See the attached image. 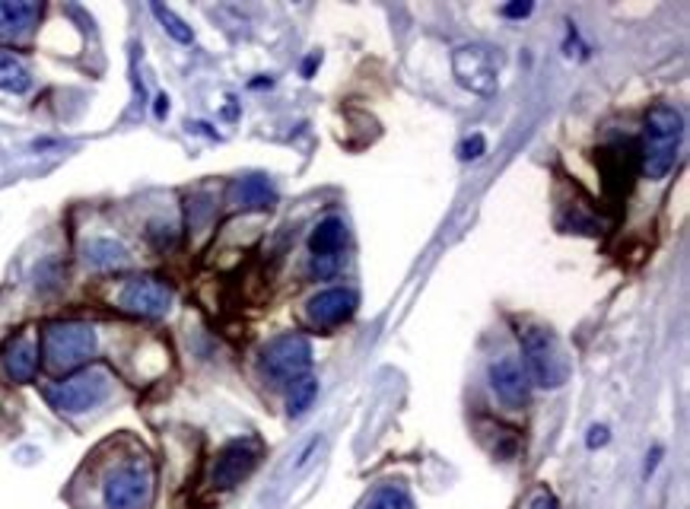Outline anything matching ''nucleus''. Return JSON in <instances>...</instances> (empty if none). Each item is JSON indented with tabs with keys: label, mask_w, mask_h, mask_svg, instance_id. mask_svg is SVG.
<instances>
[{
	"label": "nucleus",
	"mask_w": 690,
	"mask_h": 509,
	"mask_svg": "<svg viewBox=\"0 0 690 509\" xmlns=\"http://www.w3.org/2000/svg\"><path fill=\"white\" fill-rule=\"evenodd\" d=\"M42 10L46 7L33 0H0V42L26 39L39 26Z\"/></svg>",
	"instance_id": "obj_13"
},
{
	"label": "nucleus",
	"mask_w": 690,
	"mask_h": 509,
	"mask_svg": "<svg viewBox=\"0 0 690 509\" xmlns=\"http://www.w3.org/2000/svg\"><path fill=\"white\" fill-rule=\"evenodd\" d=\"M319 64H322V54H319V51H312V54L306 58V64H303V74H306V77H312V71H316Z\"/></svg>",
	"instance_id": "obj_25"
},
{
	"label": "nucleus",
	"mask_w": 690,
	"mask_h": 509,
	"mask_svg": "<svg viewBox=\"0 0 690 509\" xmlns=\"http://www.w3.org/2000/svg\"><path fill=\"white\" fill-rule=\"evenodd\" d=\"M487 153V140H484V135H471L468 140H461L459 143V160H481Z\"/></svg>",
	"instance_id": "obj_21"
},
{
	"label": "nucleus",
	"mask_w": 690,
	"mask_h": 509,
	"mask_svg": "<svg viewBox=\"0 0 690 509\" xmlns=\"http://www.w3.org/2000/svg\"><path fill=\"white\" fill-rule=\"evenodd\" d=\"M522 351H525V367L528 379L541 389H560L570 379V357L560 344V338L545 325H525L519 331Z\"/></svg>",
	"instance_id": "obj_4"
},
{
	"label": "nucleus",
	"mask_w": 690,
	"mask_h": 509,
	"mask_svg": "<svg viewBox=\"0 0 690 509\" xmlns=\"http://www.w3.org/2000/svg\"><path fill=\"white\" fill-rule=\"evenodd\" d=\"M367 509H414V500L401 484H385L369 497Z\"/></svg>",
	"instance_id": "obj_19"
},
{
	"label": "nucleus",
	"mask_w": 690,
	"mask_h": 509,
	"mask_svg": "<svg viewBox=\"0 0 690 509\" xmlns=\"http://www.w3.org/2000/svg\"><path fill=\"white\" fill-rule=\"evenodd\" d=\"M357 306H360L357 290H350V287H331V290L316 293L306 303V319H309V325L328 331V328H337L341 322H347L357 313Z\"/></svg>",
	"instance_id": "obj_10"
},
{
	"label": "nucleus",
	"mask_w": 690,
	"mask_h": 509,
	"mask_svg": "<svg viewBox=\"0 0 690 509\" xmlns=\"http://www.w3.org/2000/svg\"><path fill=\"white\" fill-rule=\"evenodd\" d=\"M261 462V443L255 436H242V440H232L220 449V456L214 459V468H210V481L214 487H223L230 491L235 484H242L255 468Z\"/></svg>",
	"instance_id": "obj_7"
},
{
	"label": "nucleus",
	"mask_w": 690,
	"mask_h": 509,
	"mask_svg": "<svg viewBox=\"0 0 690 509\" xmlns=\"http://www.w3.org/2000/svg\"><path fill=\"white\" fill-rule=\"evenodd\" d=\"M99 351V334L87 322H51L42 334V357L48 370L67 372L84 367Z\"/></svg>",
	"instance_id": "obj_5"
},
{
	"label": "nucleus",
	"mask_w": 690,
	"mask_h": 509,
	"mask_svg": "<svg viewBox=\"0 0 690 509\" xmlns=\"http://www.w3.org/2000/svg\"><path fill=\"white\" fill-rule=\"evenodd\" d=\"M490 389L507 408H525L532 398V379L515 357H500L490 364Z\"/></svg>",
	"instance_id": "obj_11"
},
{
	"label": "nucleus",
	"mask_w": 690,
	"mask_h": 509,
	"mask_svg": "<svg viewBox=\"0 0 690 509\" xmlns=\"http://www.w3.org/2000/svg\"><path fill=\"white\" fill-rule=\"evenodd\" d=\"M277 204V188L268 176H242L230 186L232 211H271Z\"/></svg>",
	"instance_id": "obj_14"
},
{
	"label": "nucleus",
	"mask_w": 690,
	"mask_h": 509,
	"mask_svg": "<svg viewBox=\"0 0 690 509\" xmlns=\"http://www.w3.org/2000/svg\"><path fill=\"white\" fill-rule=\"evenodd\" d=\"M84 262L95 271H122V268L131 265V255H128V249L118 239L99 236V239H90L84 245Z\"/></svg>",
	"instance_id": "obj_15"
},
{
	"label": "nucleus",
	"mask_w": 690,
	"mask_h": 509,
	"mask_svg": "<svg viewBox=\"0 0 690 509\" xmlns=\"http://www.w3.org/2000/svg\"><path fill=\"white\" fill-rule=\"evenodd\" d=\"M118 306L138 319H163L173 309V287L159 278L128 280L118 293Z\"/></svg>",
	"instance_id": "obj_8"
},
{
	"label": "nucleus",
	"mask_w": 690,
	"mask_h": 509,
	"mask_svg": "<svg viewBox=\"0 0 690 509\" xmlns=\"http://www.w3.org/2000/svg\"><path fill=\"white\" fill-rule=\"evenodd\" d=\"M608 440H611V430H608L604 423H596V427L589 430V436H586V446H589V449H601V446H608Z\"/></svg>",
	"instance_id": "obj_22"
},
{
	"label": "nucleus",
	"mask_w": 690,
	"mask_h": 509,
	"mask_svg": "<svg viewBox=\"0 0 690 509\" xmlns=\"http://www.w3.org/2000/svg\"><path fill=\"white\" fill-rule=\"evenodd\" d=\"M115 392V376L105 367H84L46 389L48 405L61 415H87Z\"/></svg>",
	"instance_id": "obj_3"
},
{
	"label": "nucleus",
	"mask_w": 690,
	"mask_h": 509,
	"mask_svg": "<svg viewBox=\"0 0 690 509\" xmlns=\"http://www.w3.org/2000/svg\"><path fill=\"white\" fill-rule=\"evenodd\" d=\"M532 509H560V504L553 500L551 494H541V497H535V504H532Z\"/></svg>",
	"instance_id": "obj_26"
},
{
	"label": "nucleus",
	"mask_w": 690,
	"mask_h": 509,
	"mask_svg": "<svg viewBox=\"0 0 690 509\" xmlns=\"http://www.w3.org/2000/svg\"><path fill=\"white\" fill-rule=\"evenodd\" d=\"M659 459H662V446H652V453L646 456V468H643V474L649 478L655 468H659Z\"/></svg>",
	"instance_id": "obj_24"
},
{
	"label": "nucleus",
	"mask_w": 690,
	"mask_h": 509,
	"mask_svg": "<svg viewBox=\"0 0 690 509\" xmlns=\"http://www.w3.org/2000/svg\"><path fill=\"white\" fill-rule=\"evenodd\" d=\"M166 112H169V99H166V96H159V99H156V115L163 118Z\"/></svg>",
	"instance_id": "obj_27"
},
{
	"label": "nucleus",
	"mask_w": 690,
	"mask_h": 509,
	"mask_svg": "<svg viewBox=\"0 0 690 509\" xmlns=\"http://www.w3.org/2000/svg\"><path fill=\"white\" fill-rule=\"evenodd\" d=\"M316 395H319V379H316V376H303V379H296V382L290 385V395H286V415L303 417L309 408H312Z\"/></svg>",
	"instance_id": "obj_18"
},
{
	"label": "nucleus",
	"mask_w": 690,
	"mask_h": 509,
	"mask_svg": "<svg viewBox=\"0 0 690 509\" xmlns=\"http://www.w3.org/2000/svg\"><path fill=\"white\" fill-rule=\"evenodd\" d=\"M456 77L464 90L477 96L497 93V58L494 48L487 46H464L452 58Z\"/></svg>",
	"instance_id": "obj_9"
},
{
	"label": "nucleus",
	"mask_w": 690,
	"mask_h": 509,
	"mask_svg": "<svg viewBox=\"0 0 690 509\" xmlns=\"http://www.w3.org/2000/svg\"><path fill=\"white\" fill-rule=\"evenodd\" d=\"M309 370H312V344L303 334H280L261 351V372L277 389L293 385L296 379L309 376Z\"/></svg>",
	"instance_id": "obj_6"
},
{
	"label": "nucleus",
	"mask_w": 690,
	"mask_h": 509,
	"mask_svg": "<svg viewBox=\"0 0 690 509\" xmlns=\"http://www.w3.org/2000/svg\"><path fill=\"white\" fill-rule=\"evenodd\" d=\"M0 364L10 382H33L39 372V344L29 331H20L13 338H7V344L0 347Z\"/></svg>",
	"instance_id": "obj_12"
},
{
	"label": "nucleus",
	"mask_w": 690,
	"mask_h": 509,
	"mask_svg": "<svg viewBox=\"0 0 690 509\" xmlns=\"http://www.w3.org/2000/svg\"><path fill=\"white\" fill-rule=\"evenodd\" d=\"M532 10H535V3H532V0H525V3H507L500 13H503L507 20H525Z\"/></svg>",
	"instance_id": "obj_23"
},
{
	"label": "nucleus",
	"mask_w": 690,
	"mask_h": 509,
	"mask_svg": "<svg viewBox=\"0 0 690 509\" xmlns=\"http://www.w3.org/2000/svg\"><path fill=\"white\" fill-rule=\"evenodd\" d=\"M344 245H347V224L341 217H324L309 236L312 258H341Z\"/></svg>",
	"instance_id": "obj_16"
},
{
	"label": "nucleus",
	"mask_w": 690,
	"mask_h": 509,
	"mask_svg": "<svg viewBox=\"0 0 690 509\" xmlns=\"http://www.w3.org/2000/svg\"><path fill=\"white\" fill-rule=\"evenodd\" d=\"M150 10H153V16H156V20L163 23V29H166V33H169V36H173L176 42H182V46H188V42L194 39L191 26L184 23L182 16H176V13H173L169 7H163V3H153Z\"/></svg>",
	"instance_id": "obj_20"
},
{
	"label": "nucleus",
	"mask_w": 690,
	"mask_h": 509,
	"mask_svg": "<svg viewBox=\"0 0 690 509\" xmlns=\"http://www.w3.org/2000/svg\"><path fill=\"white\" fill-rule=\"evenodd\" d=\"M29 87H33L29 67H26L13 51L0 48V90H3V93L23 96Z\"/></svg>",
	"instance_id": "obj_17"
},
{
	"label": "nucleus",
	"mask_w": 690,
	"mask_h": 509,
	"mask_svg": "<svg viewBox=\"0 0 690 509\" xmlns=\"http://www.w3.org/2000/svg\"><path fill=\"white\" fill-rule=\"evenodd\" d=\"M156 494V471L146 453L125 456L102 478V507L105 509H146Z\"/></svg>",
	"instance_id": "obj_2"
},
{
	"label": "nucleus",
	"mask_w": 690,
	"mask_h": 509,
	"mask_svg": "<svg viewBox=\"0 0 690 509\" xmlns=\"http://www.w3.org/2000/svg\"><path fill=\"white\" fill-rule=\"evenodd\" d=\"M681 138H685V115L675 105H652L646 112L643 147H640L646 179L659 182L675 169Z\"/></svg>",
	"instance_id": "obj_1"
}]
</instances>
